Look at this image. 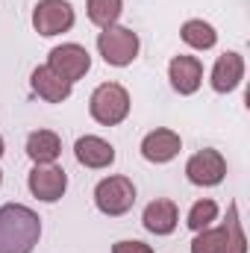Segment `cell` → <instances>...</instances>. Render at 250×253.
Instances as JSON below:
<instances>
[{
  "label": "cell",
  "mask_w": 250,
  "mask_h": 253,
  "mask_svg": "<svg viewBox=\"0 0 250 253\" xmlns=\"http://www.w3.org/2000/svg\"><path fill=\"white\" fill-rule=\"evenodd\" d=\"M0 183H3V171H0Z\"/></svg>",
  "instance_id": "603a6c76"
},
{
  "label": "cell",
  "mask_w": 250,
  "mask_h": 253,
  "mask_svg": "<svg viewBox=\"0 0 250 253\" xmlns=\"http://www.w3.org/2000/svg\"><path fill=\"white\" fill-rule=\"evenodd\" d=\"M141 224L147 233L153 236H171L180 224V212H177V203L168 200V197H156L144 206V215H141Z\"/></svg>",
  "instance_id": "7c38bea8"
},
{
  "label": "cell",
  "mask_w": 250,
  "mask_h": 253,
  "mask_svg": "<svg viewBox=\"0 0 250 253\" xmlns=\"http://www.w3.org/2000/svg\"><path fill=\"white\" fill-rule=\"evenodd\" d=\"M112 253H153V248L132 239V242H115L112 245Z\"/></svg>",
  "instance_id": "44dd1931"
},
{
  "label": "cell",
  "mask_w": 250,
  "mask_h": 253,
  "mask_svg": "<svg viewBox=\"0 0 250 253\" xmlns=\"http://www.w3.org/2000/svg\"><path fill=\"white\" fill-rule=\"evenodd\" d=\"M135 203V186L129 177H106L94 186V206L109 215V218H118V215H126Z\"/></svg>",
  "instance_id": "277c9868"
},
{
  "label": "cell",
  "mask_w": 250,
  "mask_h": 253,
  "mask_svg": "<svg viewBox=\"0 0 250 253\" xmlns=\"http://www.w3.org/2000/svg\"><path fill=\"white\" fill-rule=\"evenodd\" d=\"M180 150H183L180 132L165 129V126H159V129H153V132H147V135L141 138V156H144L147 162H153V165L171 162Z\"/></svg>",
  "instance_id": "9c48e42d"
},
{
  "label": "cell",
  "mask_w": 250,
  "mask_h": 253,
  "mask_svg": "<svg viewBox=\"0 0 250 253\" xmlns=\"http://www.w3.org/2000/svg\"><path fill=\"white\" fill-rule=\"evenodd\" d=\"M212 221H218V203L212 200V197H203V200H197L191 209H188V230H194V233H200V230H206V227H212Z\"/></svg>",
  "instance_id": "d6986e66"
},
{
  "label": "cell",
  "mask_w": 250,
  "mask_h": 253,
  "mask_svg": "<svg viewBox=\"0 0 250 253\" xmlns=\"http://www.w3.org/2000/svg\"><path fill=\"white\" fill-rule=\"evenodd\" d=\"M42 239V218L24 203L0 206V253H33Z\"/></svg>",
  "instance_id": "6da1fadb"
},
{
  "label": "cell",
  "mask_w": 250,
  "mask_h": 253,
  "mask_svg": "<svg viewBox=\"0 0 250 253\" xmlns=\"http://www.w3.org/2000/svg\"><path fill=\"white\" fill-rule=\"evenodd\" d=\"M74 21H77V15L68 0H39L33 9V27L44 39L68 33L74 27Z\"/></svg>",
  "instance_id": "5b68a950"
},
{
  "label": "cell",
  "mask_w": 250,
  "mask_h": 253,
  "mask_svg": "<svg viewBox=\"0 0 250 253\" xmlns=\"http://www.w3.org/2000/svg\"><path fill=\"white\" fill-rule=\"evenodd\" d=\"M168 80H171L177 94H194L200 88V83H203V62L197 56L180 53L168 65Z\"/></svg>",
  "instance_id": "4fadbf2b"
},
{
  "label": "cell",
  "mask_w": 250,
  "mask_h": 253,
  "mask_svg": "<svg viewBox=\"0 0 250 253\" xmlns=\"http://www.w3.org/2000/svg\"><path fill=\"white\" fill-rule=\"evenodd\" d=\"M47 68L50 71H56L62 80H68L71 85L77 83V80H83L85 74H88V68H91V56H88V50L83 47V44H59V47H53L50 50V56H47Z\"/></svg>",
  "instance_id": "52a82bcc"
},
{
  "label": "cell",
  "mask_w": 250,
  "mask_h": 253,
  "mask_svg": "<svg viewBox=\"0 0 250 253\" xmlns=\"http://www.w3.org/2000/svg\"><path fill=\"white\" fill-rule=\"evenodd\" d=\"M224 236H227L224 224H221V227H206V230H200V233L194 236V242H191V253H224L227 251Z\"/></svg>",
  "instance_id": "ffe728a7"
},
{
  "label": "cell",
  "mask_w": 250,
  "mask_h": 253,
  "mask_svg": "<svg viewBox=\"0 0 250 253\" xmlns=\"http://www.w3.org/2000/svg\"><path fill=\"white\" fill-rule=\"evenodd\" d=\"M186 177L191 186L212 189V186L224 183V177H227V159L215 147H203V150H197L186 162Z\"/></svg>",
  "instance_id": "8992f818"
},
{
  "label": "cell",
  "mask_w": 250,
  "mask_h": 253,
  "mask_svg": "<svg viewBox=\"0 0 250 253\" xmlns=\"http://www.w3.org/2000/svg\"><path fill=\"white\" fill-rule=\"evenodd\" d=\"M74 156L83 168L100 171V168H109L115 162V147L100 135H80L74 144Z\"/></svg>",
  "instance_id": "8fae6325"
},
{
  "label": "cell",
  "mask_w": 250,
  "mask_h": 253,
  "mask_svg": "<svg viewBox=\"0 0 250 253\" xmlns=\"http://www.w3.org/2000/svg\"><path fill=\"white\" fill-rule=\"evenodd\" d=\"M27 186L33 191V197H39L42 203H56V200H62L65 189H68V174L56 162L36 165L27 177Z\"/></svg>",
  "instance_id": "ba28073f"
},
{
  "label": "cell",
  "mask_w": 250,
  "mask_h": 253,
  "mask_svg": "<svg viewBox=\"0 0 250 253\" xmlns=\"http://www.w3.org/2000/svg\"><path fill=\"white\" fill-rule=\"evenodd\" d=\"M138 47H141V42H138V36L129 27H118L115 24V27L100 30V36H97V50H100L103 62L112 65V68L132 65V59L138 56Z\"/></svg>",
  "instance_id": "3957f363"
},
{
  "label": "cell",
  "mask_w": 250,
  "mask_h": 253,
  "mask_svg": "<svg viewBox=\"0 0 250 253\" xmlns=\"http://www.w3.org/2000/svg\"><path fill=\"white\" fill-rule=\"evenodd\" d=\"M59 153H62V141H59V135L53 129H36V132H30V138H27V156L36 165H50V162L59 159Z\"/></svg>",
  "instance_id": "9a60e30c"
},
{
  "label": "cell",
  "mask_w": 250,
  "mask_h": 253,
  "mask_svg": "<svg viewBox=\"0 0 250 253\" xmlns=\"http://www.w3.org/2000/svg\"><path fill=\"white\" fill-rule=\"evenodd\" d=\"M30 85H33V91L42 97V100H47V103H62L71 97V91H74V85L62 80L56 71H50L47 65H39L36 71H33V77H30Z\"/></svg>",
  "instance_id": "5bb4252c"
},
{
  "label": "cell",
  "mask_w": 250,
  "mask_h": 253,
  "mask_svg": "<svg viewBox=\"0 0 250 253\" xmlns=\"http://www.w3.org/2000/svg\"><path fill=\"white\" fill-rule=\"evenodd\" d=\"M85 12H88V21L100 30L106 27H115L121 12H124V0H88L85 3Z\"/></svg>",
  "instance_id": "e0dca14e"
},
{
  "label": "cell",
  "mask_w": 250,
  "mask_h": 253,
  "mask_svg": "<svg viewBox=\"0 0 250 253\" xmlns=\"http://www.w3.org/2000/svg\"><path fill=\"white\" fill-rule=\"evenodd\" d=\"M3 150H6V144H3V135H0V156H3Z\"/></svg>",
  "instance_id": "7402d4cb"
},
{
  "label": "cell",
  "mask_w": 250,
  "mask_h": 253,
  "mask_svg": "<svg viewBox=\"0 0 250 253\" xmlns=\"http://www.w3.org/2000/svg\"><path fill=\"white\" fill-rule=\"evenodd\" d=\"M245 80V56L236 53V50H227L224 56H218V62L212 65V74H209V83L218 94H230L242 85Z\"/></svg>",
  "instance_id": "30bf717a"
},
{
  "label": "cell",
  "mask_w": 250,
  "mask_h": 253,
  "mask_svg": "<svg viewBox=\"0 0 250 253\" xmlns=\"http://www.w3.org/2000/svg\"><path fill=\"white\" fill-rule=\"evenodd\" d=\"M180 39L186 42L188 47H194V50H212L215 42H218V33H215V27H212L209 21H203V18H191V21L183 24Z\"/></svg>",
  "instance_id": "2e32d148"
},
{
  "label": "cell",
  "mask_w": 250,
  "mask_h": 253,
  "mask_svg": "<svg viewBox=\"0 0 250 253\" xmlns=\"http://www.w3.org/2000/svg\"><path fill=\"white\" fill-rule=\"evenodd\" d=\"M224 242H227V251L224 253H248V239H245V230H242V221H239V206L230 203L227 209V221H224Z\"/></svg>",
  "instance_id": "ac0fdd59"
},
{
  "label": "cell",
  "mask_w": 250,
  "mask_h": 253,
  "mask_svg": "<svg viewBox=\"0 0 250 253\" xmlns=\"http://www.w3.org/2000/svg\"><path fill=\"white\" fill-rule=\"evenodd\" d=\"M88 112L97 124L115 126L129 115V94L121 83H100L88 97Z\"/></svg>",
  "instance_id": "7a4b0ae2"
}]
</instances>
